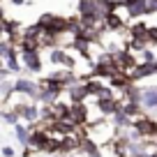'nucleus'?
Wrapping results in <instances>:
<instances>
[{
  "mask_svg": "<svg viewBox=\"0 0 157 157\" xmlns=\"http://www.w3.org/2000/svg\"><path fill=\"white\" fill-rule=\"evenodd\" d=\"M150 76H157V63L155 60H152V63H139L136 67L129 72V78H132L134 83H139L143 78H150Z\"/></svg>",
  "mask_w": 157,
  "mask_h": 157,
  "instance_id": "obj_4",
  "label": "nucleus"
},
{
  "mask_svg": "<svg viewBox=\"0 0 157 157\" xmlns=\"http://www.w3.org/2000/svg\"><path fill=\"white\" fill-rule=\"evenodd\" d=\"M146 7H148V16L157 14V0H146Z\"/></svg>",
  "mask_w": 157,
  "mask_h": 157,
  "instance_id": "obj_7",
  "label": "nucleus"
},
{
  "mask_svg": "<svg viewBox=\"0 0 157 157\" xmlns=\"http://www.w3.org/2000/svg\"><path fill=\"white\" fill-rule=\"evenodd\" d=\"M30 132H33V129L30 127H25L23 123H16L14 125V134H16V141L21 143V146H28V141H30Z\"/></svg>",
  "mask_w": 157,
  "mask_h": 157,
  "instance_id": "obj_5",
  "label": "nucleus"
},
{
  "mask_svg": "<svg viewBox=\"0 0 157 157\" xmlns=\"http://www.w3.org/2000/svg\"><path fill=\"white\" fill-rule=\"evenodd\" d=\"M134 127L139 129L143 139H152L157 141V118L150 116V113H141L139 118H134Z\"/></svg>",
  "mask_w": 157,
  "mask_h": 157,
  "instance_id": "obj_2",
  "label": "nucleus"
},
{
  "mask_svg": "<svg viewBox=\"0 0 157 157\" xmlns=\"http://www.w3.org/2000/svg\"><path fill=\"white\" fill-rule=\"evenodd\" d=\"M148 46H157V25H148Z\"/></svg>",
  "mask_w": 157,
  "mask_h": 157,
  "instance_id": "obj_6",
  "label": "nucleus"
},
{
  "mask_svg": "<svg viewBox=\"0 0 157 157\" xmlns=\"http://www.w3.org/2000/svg\"><path fill=\"white\" fill-rule=\"evenodd\" d=\"M0 152H2V157H14L16 155V150L12 146H2V148H0Z\"/></svg>",
  "mask_w": 157,
  "mask_h": 157,
  "instance_id": "obj_8",
  "label": "nucleus"
},
{
  "mask_svg": "<svg viewBox=\"0 0 157 157\" xmlns=\"http://www.w3.org/2000/svg\"><path fill=\"white\" fill-rule=\"evenodd\" d=\"M12 90L19 95H25V97L35 99L37 102V95H39V83H35V81H30V78H16L14 86H12Z\"/></svg>",
  "mask_w": 157,
  "mask_h": 157,
  "instance_id": "obj_3",
  "label": "nucleus"
},
{
  "mask_svg": "<svg viewBox=\"0 0 157 157\" xmlns=\"http://www.w3.org/2000/svg\"><path fill=\"white\" fill-rule=\"evenodd\" d=\"M21 53V63L28 72L39 74L44 69V60H42V49H19Z\"/></svg>",
  "mask_w": 157,
  "mask_h": 157,
  "instance_id": "obj_1",
  "label": "nucleus"
}]
</instances>
